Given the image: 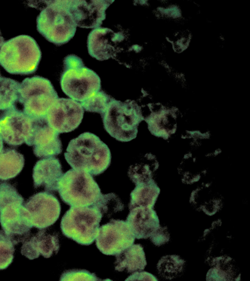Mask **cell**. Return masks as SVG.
Instances as JSON below:
<instances>
[{
    "label": "cell",
    "mask_w": 250,
    "mask_h": 281,
    "mask_svg": "<svg viewBox=\"0 0 250 281\" xmlns=\"http://www.w3.org/2000/svg\"><path fill=\"white\" fill-rule=\"evenodd\" d=\"M102 217L93 206H71L62 218V232L64 236L80 244L90 245L98 235Z\"/></svg>",
    "instance_id": "obj_8"
},
{
    "label": "cell",
    "mask_w": 250,
    "mask_h": 281,
    "mask_svg": "<svg viewBox=\"0 0 250 281\" xmlns=\"http://www.w3.org/2000/svg\"><path fill=\"white\" fill-rule=\"evenodd\" d=\"M84 114L80 103L70 98H58L46 115L48 125L60 133L71 132L80 125Z\"/></svg>",
    "instance_id": "obj_12"
},
{
    "label": "cell",
    "mask_w": 250,
    "mask_h": 281,
    "mask_svg": "<svg viewBox=\"0 0 250 281\" xmlns=\"http://www.w3.org/2000/svg\"><path fill=\"white\" fill-rule=\"evenodd\" d=\"M111 97L103 90H100L81 102L85 111L104 114L107 108Z\"/></svg>",
    "instance_id": "obj_30"
},
{
    "label": "cell",
    "mask_w": 250,
    "mask_h": 281,
    "mask_svg": "<svg viewBox=\"0 0 250 281\" xmlns=\"http://www.w3.org/2000/svg\"><path fill=\"white\" fill-rule=\"evenodd\" d=\"M121 32H115L110 28H94L87 37V49L89 54L99 61L113 58L117 51V46L124 40Z\"/></svg>",
    "instance_id": "obj_15"
},
{
    "label": "cell",
    "mask_w": 250,
    "mask_h": 281,
    "mask_svg": "<svg viewBox=\"0 0 250 281\" xmlns=\"http://www.w3.org/2000/svg\"><path fill=\"white\" fill-rule=\"evenodd\" d=\"M62 174L59 159L50 157L39 160L33 170L34 186L35 188L43 187L47 192H55Z\"/></svg>",
    "instance_id": "obj_18"
},
{
    "label": "cell",
    "mask_w": 250,
    "mask_h": 281,
    "mask_svg": "<svg viewBox=\"0 0 250 281\" xmlns=\"http://www.w3.org/2000/svg\"><path fill=\"white\" fill-rule=\"evenodd\" d=\"M144 120L147 123L151 133L158 137H167L173 133L176 129L175 112L164 107L159 110L151 111Z\"/></svg>",
    "instance_id": "obj_22"
},
{
    "label": "cell",
    "mask_w": 250,
    "mask_h": 281,
    "mask_svg": "<svg viewBox=\"0 0 250 281\" xmlns=\"http://www.w3.org/2000/svg\"><path fill=\"white\" fill-rule=\"evenodd\" d=\"M33 226L43 229L53 225L59 217L61 206L58 198L47 192L31 196L24 204Z\"/></svg>",
    "instance_id": "obj_13"
},
{
    "label": "cell",
    "mask_w": 250,
    "mask_h": 281,
    "mask_svg": "<svg viewBox=\"0 0 250 281\" xmlns=\"http://www.w3.org/2000/svg\"><path fill=\"white\" fill-rule=\"evenodd\" d=\"M20 84L15 80L2 76L0 73V111L15 108L19 100Z\"/></svg>",
    "instance_id": "obj_27"
},
{
    "label": "cell",
    "mask_w": 250,
    "mask_h": 281,
    "mask_svg": "<svg viewBox=\"0 0 250 281\" xmlns=\"http://www.w3.org/2000/svg\"><path fill=\"white\" fill-rule=\"evenodd\" d=\"M41 57L34 39L20 35L4 42L0 50V65L10 74L27 75L36 71Z\"/></svg>",
    "instance_id": "obj_5"
},
{
    "label": "cell",
    "mask_w": 250,
    "mask_h": 281,
    "mask_svg": "<svg viewBox=\"0 0 250 281\" xmlns=\"http://www.w3.org/2000/svg\"><path fill=\"white\" fill-rule=\"evenodd\" d=\"M4 38H3V37L1 36V34L0 31V50L2 46V45L3 44V43H4Z\"/></svg>",
    "instance_id": "obj_36"
},
{
    "label": "cell",
    "mask_w": 250,
    "mask_h": 281,
    "mask_svg": "<svg viewBox=\"0 0 250 281\" xmlns=\"http://www.w3.org/2000/svg\"><path fill=\"white\" fill-rule=\"evenodd\" d=\"M158 168V163L150 154H147L140 160L129 167L128 174L136 184L152 180L154 172Z\"/></svg>",
    "instance_id": "obj_26"
},
{
    "label": "cell",
    "mask_w": 250,
    "mask_h": 281,
    "mask_svg": "<svg viewBox=\"0 0 250 281\" xmlns=\"http://www.w3.org/2000/svg\"><path fill=\"white\" fill-rule=\"evenodd\" d=\"M23 203V197L14 186L0 184V231L14 245L25 241L33 226Z\"/></svg>",
    "instance_id": "obj_2"
},
{
    "label": "cell",
    "mask_w": 250,
    "mask_h": 281,
    "mask_svg": "<svg viewBox=\"0 0 250 281\" xmlns=\"http://www.w3.org/2000/svg\"><path fill=\"white\" fill-rule=\"evenodd\" d=\"M92 206L97 208L103 216H106L110 217L113 214L122 211L124 209V205L120 198L113 193L101 194L98 200Z\"/></svg>",
    "instance_id": "obj_29"
},
{
    "label": "cell",
    "mask_w": 250,
    "mask_h": 281,
    "mask_svg": "<svg viewBox=\"0 0 250 281\" xmlns=\"http://www.w3.org/2000/svg\"><path fill=\"white\" fill-rule=\"evenodd\" d=\"M57 191L63 202L76 207L93 205L102 194L91 174L73 169L62 174Z\"/></svg>",
    "instance_id": "obj_7"
},
{
    "label": "cell",
    "mask_w": 250,
    "mask_h": 281,
    "mask_svg": "<svg viewBox=\"0 0 250 281\" xmlns=\"http://www.w3.org/2000/svg\"><path fill=\"white\" fill-rule=\"evenodd\" d=\"M34 121L31 142L34 154L39 158H47L60 154L62 145L59 133L48 125L46 117Z\"/></svg>",
    "instance_id": "obj_16"
},
{
    "label": "cell",
    "mask_w": 250,
    "mask_h": 281,
    "mask_svg": "<svg viewBox=\"0 0 250 281\" xmlns=\"http://www.w3.org/2000/svg\"><path fill=\"white\" fill-rule=\"evenodd\" d=\"M125 281H153L158 280L152 274L147 272L136 271L128 277Z\"/></svg>",
    "instance_id": "obj_35"
},
{
    "label": "cell",
    "mask_w": 250,
    "mask_h": 281,
    "mask_svg": "<svg viewBox=\"0 0 250 281\" xmlns=\"http://www.w3.org/2000/svg\"><path fill=\"white\" fill-rule=\"evenodd\" d=\"M105 130L121 142L136 138L139 123L144 120L141 107L131 100L125 102L111 97L105 112L101 115Z\"/></svg>",
    "instance_id": "obj_4"
},
{
    "label": "cell",
    "mask_w": 250,
    "mask_h": 281,
    "mask_svg": "<svg viewBox=\"0 0 250 281\" xmlns=\"http://www.w3.org/2000/svg\"><path fill=\"white\" fill-rule=\"evenodd\" d=\"M46 2L37 18V29L49 42L64 44L74 37L77 27L69 11V0Z\"/></svg>",
    "instance_id": "obj_3"
},
{
    "label": "cell",
    "mask_w": 250,
    "mask_h": 281,
    "mask_svg": "<svg viewBox=\"0 0 250 281\" xmlns=\"http://www.w3.org/2000/svg\"><path fill=\"white\" fill-rule=\"evenodd\" d=\"M60 248L58 235L41 230L23 243L21 253L29 259L38 258L40 255L49 258L56 254Z\"/></svg>",
    "instance_id": "obj_17"
},
{
    "label": "cell",
    "mask_w": 250,
    "mask_h": 281,
    "mask_svg": "<svg viewBox=\"0 0 250 281\" xmlns=\"http://www.w3.org/2000/svg\"><path fill=\"white\" fill-rule=\"evenodd\" d=\"M58 98L51 82L44 77L26 78L20 84L19 101L23 106V112L34 120L45 118Z\"/></svg>",
    "instance_id": "obj_9"
},
{
    "label": "cell",
    "mask_w": 250,
    "mask_h": 281,
    "mask_svg": "<svg viewBox=\"0 0 250 281\" xmlns=\"http://www.w3.org/2000/svg\"><path fill=\"white\" fill-rule=\"evenodd\" d=\"M115 256V269L119 272L141 271L147 264L143 247L140 244H132Z\"/></svg>",
    "instance_id": "obj_21"
},
{
    "label": "cell",
    "mask_w": 250,
    "mask_h": 281,
    "mask_svg": "<svg viewBox=\"0 0 250 281\" xmlns=\"http://www.w3.org/2000/svg\"><path fill=\"white\" fill-rule=\"evenodd\" d=\"M64 156L73 169L93 175L104 173L109 166L111 159L108 146L89 132H83L71 140Z\"/></svg>",
    "instance_id": "obj_1"
},
{
    "label": "cell",
    "mask_w": 250,
    "mask_h": 281,
    "mask_svg": "<svg viewBox=\"0 0 250 281\" xmlns=\"http://www.w3.org/2000/svg\"><path fill=\"white\" fill-rule=\"evenodd\" d=\"M114 0H69V11L77 26L100 27L106 17L105 11Z\"/></svg>",
    "instance_id": "obj_14"
},
{
    "label": "cell",
    "mask_w": 250,
    "mask_h": 281,
    "mask_svg": "<svg viewBox=\"0 0 250 281\" xmlns=\"http://www.w3.org/2000/svg\"><path fill=\"white\" fill-rule=\"evenodd\" d=\"M95 274L83 269H71L64 271L62 274L60 281H100Z\"/></svg>",
    "instance_id": "obj_33"
},
{
    "label": "cell",
    "mask_w": 250,
    "mask_h": 281,
    "mask_svg": "<svg viewBox=\"0 0 250 281\" xmlns=\"http://www.w3.org/2000/svg\"><path fill=\"white\" fill-rule=\"evenodd\" d=\"M14 245L0 231V270L6 269L12 263L15 251Z\"/></svg>",
    "instance_id": "obj_31"
},
{
    "label": "cell",
    "mask_w": 250,
    "mask_h": 281,
    "mask_svg": "<svg viewBox=\"0 0 250 281\" xmlns=\"http://www.w3.org/2000/svg\"><path fill=\"white\" fill-rule=\"evenodd\" d=\"M212 267L208 272V281H240V273L234 260L226 255L213 260L209 264Z\"/></svg>",
    "instance_id": "obj_23"
},
{
    "label": "cell",
    "mask_w": 250,
    "mask_h": 281,
    "mask_svg": "<svg viewBox=\"0 0 250 281\" xmlns=\"http://www.w3.org/2000/svg\"><path fill=\"white\" fill-rule=\"evenodd\" d=\"M183 164L179 169V173L183 182L192 184L198 181L202 172L196 166L195 162L194 160H188Z\"/></svg>",
    "instance_id": "obj_32"
},
{
    "label": "cell",
    "mask_w": 250,
    "mask_h": 281,
    "mask_svg": "<svg viewBox=\"0 0 250 281\" xmlns=\"http://www.w3.org/2000/svg\"><path fill=\"white\" fill-rule=\"evenodd\" d=\"M155 245L159 246L169 240V234L167 227L161 226L149 237Z\"/></svg>",
    "instance_id": "obj_34"
},
{
    "label": "cell",
    "mask_w": 250,
    "mask_h": 281,
    "mask_svg": "<svg viewBox=\"0 0 250 281\" xmlns=\"http://www.w3.org/2000/svg\"><path fill=\"white\" fill-rule=\"evenodd\" d=\"M63 65L61 86L70 99L81 103L101 90L100 78L93 70L85 66L79 57L67 56Z\"/></svg>",
    "instance_id": "obj_6"
},
{
    "label": "cell",
    "mask_w": 250,
    "mask_h": 281,
    "mask_svg": "<svg viewBox=\"0 0 250 281\" xmlns=\"http://www.w3.org/2000/svg\"><path fill=\"white\" fill-rule=\"evenodd\" d=\"M125 221L137 239L149 238L160 226L156 212L146 207L130 209Z\"/></svg>",
    "instance_id": "obj_19"
},
{
    "label": "cell",
    "mask_w": 250,
    "mask_h": 281,
    "mask_svg": "<svg viewBox=\"0 0 250 281\" xmlns=\"http://www.w3.org/2000/svg\"><path fill=\"white\" fill-rule=\"evenodd\" d=\"M3 141L2 138L0 136V152L3 150Z\"/></svg>",
    "instance_id": "obj_37"
},
{
    "label": "cell",
    "mask_w": 250,
    "mask_h": 281,
    "mask_svg": "<svg viewBox=\"0 0 250 281\" xmlns=\"http://www.w3.org/2000/svg\"><path fill=\"white\" fill-rule=\"evenodd\" d=\"M135 238L126 221L111 219L99 228L96 245L103 254L115 256L131 246Z\"/></svg>",
    "instance_id": "obj_11"
},
{
    "label": "cell",
    "mask_w": 250,
    "mask_h": 281,
    "mask_svg": "<svg viewBox=\"0 0 250 281\" xmlns=\"http://www.w3.org/2000/svg\"><path fill=\"white\" fill-rule=\"evenodd\" d=\"M221 195L208 184L203 185L191 194L189 202L194 209L203 211L208 216H212L219 211L223 205Z\"/></svg>",
    "instance_id": "obj_20"
},
{
    "label": "cell",
    "mask_w": 250,
    "mask_h": 281,
    "mask_svg": "<svg viewBox=\"0 0 250 281\" xmlns=\"http://www.w3.org/2000/svg\"><path fill=\"white\" fill-rule=\"evenodd\" d=\"M35 121L16 107L0 115V136L8 145L31 146Z\"/></svg>",
    "instance_id": "obj_10"
},
{
    "label": "cell",
    "mask_w": 250,
    "mask_h": 281,
    "mask_svg": "<svg viewBox=\"0 0 250 281\" xmlns=\"http://www.w3.org/2000/svg\"><path fill=\"white\" fill-rule=\"evenodd\" d=\"M186 261L179 256L170 255L163 256L159 260L157 268L160 276L171 280L182 274Z\"/></svg>",
    "instance_id": "obj_28"
},
{
    "label": "cell",
    "mask_w": 250,
    "mask_h": 281,
    "mask_svg": "<svg viewBox=\"0 0 250 281\" xmlns=\"http://www.w3.org/2000/svg\"><path fill=\"white\" fill-rule=\"evenodd\" d=\"M160 193V189L153 180L136 184L130 193L129 209L136 207L153 208Z\"/></svg>",
    "instance_id": "obj_24"
},
{
    "label": "cell",
    "mask_w": 250,
    "mask_h": 281,
    "mask_svg": "<svg viewBox=\"0 0 250 281\" xmlns=\"http://www.w3.org/2000/svg\"><path fill=\"white\" fill-rule=\"evenodd\" d=\"M23 155L15 149L6 148L0 152V180H7L16 177L22 170Z\"/></svg>",
    "instance_id": "obj_25"
}]
</instances>
